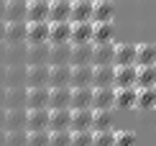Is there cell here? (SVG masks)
Returning <instances> with one entry per match:
<instances>
[{
  "mask_svg": "<svg viewBox=\"0 0 156 146\" xmlns=\"http://www.w3.org/2000/svg\"><path fill=\"white\" fill-rule=\"evenodd\" d=\"M26 108H49V87H26Z\"/></svg>",
  "mask_w": 156,
  "mask_h": 146,
  "instance_id": "11",
  "label": "cell"
},
{
  "mask_svg": "<svg viewBox=\"0 0 156 146\" xmlns=\"http://www.w3.org/2000/svg\"><path fill=\"white\" fill-rule=\"evenodd\" d=\"M3 41L5 44H21V41H26V21H10V23H5Z\"/></svg>",
  "mask_w": 156,
  "mask_h": 146,
  "instance_id": "24",
  "label": "cell"
},
{
  "mask_svg": "<svg viewBox=\"0 0 156 146\" xmlns=\"http://www.w3.org/2000/svg\"><path fill=\"white\" fill-rule=\"evenodd\" d=\"M49 41V21L26 23V44H41Z\"/></svg>",
  "mask_w": 156,
  "mask_h": 146,
  "instance_id": "9",
  "label": "cell"
},
{
  "mask_svg": "<svg viewBox=\"0 0 156 146\" xmlns=\"http://www.w3.org/2000/svg\"><path fill=\"white\" fill-rule=\"evenodd\" d=\"M136 87H156V64L138 67V72H136Z\"/></svg>",
  "mask_w": 156,
  "mask_h": 146,
  "instance_id": "34",
  "label": "cell"
},
{
  "mask_svg": "<svg viewBox=\"0 0 156 146\" xmlns=\"http://www.w3.org/2000/svg\"><path fill=\"white\" fill-rule=\"evenodd\" d=\"M26 108V87H5V110Z\"/></svg>",
  "mask_w": 156,
  "mask_h": 146,
  "instance_id": "30",
  "label": "cell"
},
{
  "mask_svg": "<svg viewBox=\"0 0 156 146\" xmlns=\"http://www.w3.org/2000/svg\"><path fill=\"white\" fill-rule=\"evenodd\" d=\"M72 64H49V87H69Z\"/></svg>",
  "mask_w": 156,
  "mask_h": 146,
  "instance_id": "4",
  "label": "cell"
},
{
  "mask_svg": "<svg viewBox=\"0 0 156 146\" xmlns=\"http://www.w3.org/2000/svg\"><path fill=\"white\" fill-rule=\"evenodd\" d=\"M72 44H87L92 41V21H77L72 23V36H69Z\"/></svg>",
  "mask_w": 156,
  "mask_h": 146,
  "instance_id": "21",
  "label": "cell"
},
{
  "mask_svg": "<svg viewBox=\"0 0 156 146\" xmlns=\"http://www.w3.org/2000/svg\"><path fill=\"white\" fill-rule=\"evenodd\" d=\"M72 100V87H49V110L69 108Z\"/></svg>",
  "mask_w": 156,
  "mask_h": 146,
  "instance_id": "17",
  "label": "cell"
},
{
  "mask_svg": "<svg viewBox=\"0 0 156 146\" xmlns=\"http://www.w3.org/2000/svg\"><path fill=\"white\" fill-rule=\"evenodd\" d=\"M72 44V41H69ZM69 64H92V41L72 44V62Z\"/></svg>",
  "mask_w": 156,
  "mask_h": 146,
  "instance_id": "27",
  "label": "cell"
},
{
  "mask_svg": "<svg viewBox=\"0 0 156 146\" xmlns=\"http://www.w3.org/2000/svg\"><path fill=\"white\" fill-rule=\"evenodd\" d=\"M26 87H49V64H26Z\"/></svg>",
  "mask_w": 156,
  "mask_h": 146,
  "instance_id": "1",
  "label": "cell"
},
{
  "mask_svg": "<svg viewBox=\"0 0 156 146\" xmlns=\"http://www.w3.org/2000/svg\"><path fill=\"white\" fill-rule=\"evenodd\" d=\"M5 131H26V108H13L5 110Z\"/></svg>",
  "mask_w": 156,
  "mask_h": 146,
  "instance_id": "20",
  "label": "cell"
},
{
  "mask_svg": "<svg viewBox=\"0 0 156 146\" xmlns=\"http://www.w3.org/2000/svg\"><path fill=\"white\" fill-rule=\"evenodd\" d=\"M136 108H141V110L156 108V87H138V92H136Z\"/></svg>",
  "mask_w": 156,
  "mask_h": 146,
  "instance_id": "35",
  "label": "cell"
},
{
  "mask_svg": "<svg viewBox=\"0 0 156 146\" xmlns=\"http://www.w3.org/2000/svg\"><path fill=\"white\" fill-rule=\"evenodd\" d=\"M3 123H5V108H0V131H5Z\"/></svg>",
  "mask_w": 156,
  "mask_h": 146,
  "instance_id": "43",
  "label": "cell"
},
{
  "mask_svg": "<svg viewBox=\"0 0 156 146\" xmlns=\"http://www.w3.org/2000/svg\"><path fill=\"white\" fill-rule=\"evenodd\" d=\"M115 128V113L110 110H92V131H113Z\"/></svg>",
  "mask_w": 156,
  "mask_h": 146,
  "instance_id": "19",
  "label": "cell"
},
{
  "mask_svg": "<svg viewBox=\"0 0 156 146\" xmlns=\"http://www.w3.org/2000/svg\"><path fill=\"white\" fill-rule=\"evenodd\" d=\"M49 21V0H26V23Z\"/></svg>",
  "mask_w": 156,
  "mask_h": 146,
  "instance_id": "6",
  "label": "cell"
},
{
  "mask_svg": "<svg viewBox=\"0 0 156 146\" xmlns=\"http://www.w3.org/2000/svg\"><path fill=\"white\" fill-rule=\"evenodd\" d=\"M26 146H49V131H26Z\"/></svg>",
  "mask_w": 156,
  "mask_h": 146,
  "instance_id": "37",
  "label": "cell"
},
{
  "mask_svg": "<svg viewBox=\"0 0 156 146\" xmlns=\"http://www.w3.org/2000/svg\"><path fill=\"white\" fill-rule=\"evenodd\" d=\"M113 64H136V44H115Z\"/></svg>",
  "mask_w": 156,
  "mask_h": 146,
  "instance_id": "29",
  "label": "cell"
},
{
  "mask_svg": "<svg viewBox=\"0 0 156 146\" xmlns=\"http://www.w3.org/2000/svg\"><path fill=\"white\" fill-rule=\"evenodd\" d=\"M72 16V0H49V23L69 21Z\"/></svg>",
  "mask_w": 156,
  "mask_h": 146,
  "instance_id": "12",
  "label": "cell"
},
{
  "mask_svg": "<svg viewBox=\"0 0 156 146\" xmlns=\"http://www.w3.org/2000/svg\"><path fill=\"white\" fill-rule=\"evenodd\" d=\"M5 146H26V131H5Z\"/></svg>",
  "mask_w": 156,
  "mask_h": 146,
  "instance_id": "40",
  "label": "cell"
},
{
  "mask_svg": "<svg viewBox=\"0 0 156 146\" xmlns=\"http://www.w3.org/2000/svg\"><path fill=\"white\" fill-rule=\"evenodd\" d=\"M92 87H115V64H92Z\"/></svg>",
  "mask_w": 156,
  "mask_h": 146,
  "instance_id": "2",
  "label": "cell"
},
{
  "mask_svg": "<svg viewBox=\"0 0 156 146\" xmlns=\"http://www.w3.org/2000/svg\"><path fill=\"white\" fill-rule=\"evenodd\" d=\"M115 146H136V133L133 131H118L115 133Z\"/></svg>",
  "mask_w": 156,
  "mask_h": 146,
  "instance_id": "41",
  "label": "cell"
},
{
  "mask_svg": "<svg viewBox=\"0 0 156 146\" xmlns=\"http://www.w3.org/2000/svg\"><path fill=\"white\" fill-rule=\"evenodd\" d=\"M3 21H26V0H5V13Z\"/></svg>",
  "mask_w": 156,
  "mask_h": 146,
  "instance_id": "23",
  "label": "cell"
},
{
  "mask_svg": "<svg viewBox=\"0 0 156 146\" xmlns=\"http://www.w3.org/2000/svg\"><path fill=\"white\" fill-rule=\"evenodd\" d=\"M26 131H49V108H26Z\"/></svg>",
  "mask_w": 156,
  "mask_h": 146,
  "instance_id": "3",
  "label": "cell"
},
{
  "mask_svg": "<svg viewBox=\"0 0 156 146\" xmlns=\"http://www.w3.org/2000/svg\"><path fill=\"white\" fill-rule=\"evenodd\" d=\"M138 64H115V87H136Z\"/></svg>",
  "mask_w": 156,
  "mask_h": 146,
  "instance_id": "8",
  "label": "cell"
},
{
  "mask_svg": "<svg viewBox=\"0 0 156 146\" xmlns=\"http://www.w3.org/2000/svg\"><path fill=\"white\" fill-rule=\"evenodd\" d=\"M69 21H92V0H72V16Z\"/></svg>",
  "mask_w": 156,
  "mask_h": 146,
  "instance_id": "26",
  "label": "cell"
},
{
  "mask_svg": "<svg viewBox=\"0 0 156 146\" xmlns=\"http://www.w3.org/2000/svg\"><path fill=\"white\" fill-rule=\"evenodd\" d=\"M92 146H115V128L113 131H92Z\"/></svg>",
  "mask_w": 156,
  "mask_h": 146,
  "instance_id": "36",
  "label": "cell"
},
{
  "mask_svg": "<svg viewBox=\"0 0 156 146\" xmlns=\"http://www.w3.org/2000/svg\"><path fill=\"white\" fill-rule=\"evenodd\" d=\"M69 108L80 110V108H92V87H72V100Z\"/></svg>",
  "mask_w": 156,
  "mask_h": 146,
  "instance_id": "22",
  "label": "cell"
},
{
  "mask_svg": "<svg viewBox=\"0 0 156 146\" xmlns=\"http://www.w3.org/2000/svg\"><path fill=\"white\" fill-rule=\"evenodd\" d=\"M136 64L138 67L156 64V44H138L136 46Z\"/></svg>",
  "mask_w": 156,
  "mask_h": 146,
  "instance_id": "33",
  "label": "cell"
},
{
  "mask_svg": "<svg viewBox=\"0 0 156 146\" xmlns=\"http://www.w3.org/2000/svg\"><path fill=\"white\" fill-rule=\"evenodd\" d=\"M26 62L28 64H49V41L28 44L26 46Z\"/></svg>",
  "mask_w": 156,
  "mask_h": 146,
  "instance_id": "14",
  "label": "cell"
},
{
  "mask_svg": "<svg viewBox=\"0 0 156 146\" xmlns=\"http://www.w3.org/2000/svg\"><path fill=\"white\" fill-rule=\"evenodd\" d=\"M72 131H49V146H69Z\"/></svg>",
  "mask_w": 156,
  "mask_h": 146,
  "instance_id": "38",
  "label": "cell"
},
{
  "mask_svg": "<svg viewBox=\"0 0 156 146\" xmlns=\"http://www.w3.org/2000/svg\"><path fill=\"white\" fill-rule=\"evenodd\" d=\"M72 62V44H49V64H69Z\"/></svg>",
  "mask_w": 156,
  "mask_h": 146,
  "instance_id": "13",
  "label": "cell"
},
{
  "mask_svg": "<svg viewBox=\"0 0 156 146\" xmlns=\"http://www.w3.org/2000/svg\"><path fill=\"white\" fill-rule=\"evenodd\" d=\"M69 146H92V131H72Z\"/></svg>",
  "mask_w": 156,
  "mask_h": 146,
  "instance_id": "39",
  "label": "cell"
},
{
  "mask_svg": "<svg viewBox=\"0 0 156 146\" xmlns=\"http://www.w3.org/2000/svg\"><path fill=\"white\" fill-rule=\"evenodd\" d=\"M72 36V21H56L49 23V44H64Z\"/></svg>",
  "mask_w": 156,
  "mask_h": 146,
  "instance_id": "15",
  "label": "cell"
},
{
  "mask_svg": "<svg viewBox=\"0 0 156 146\" xmlns=\"http://www.w3.org/2000/svg\"><path fill=\"white\" fill-rule=\"evenodd\" d=\"M69 110H72V108H69ZM69 131H92V108L72 110V118H69Z\"/></svg>",
  "mask_w": 156,
  "mask_h": 146,
  "instance_id": "10",
  "label": "cell"
},
{
  "mask_svg": "<svg viewBox=\"0 0 156 146\" xmlns=\"http://www.w3.org/2000/svg\"><path fill=\"white\" fill-rule=\"evenodd\" d=\"M0 108H5V87H0Z\"/></svg>",
  "mask_w": 156,
  "mask_h": 146,
  "instance_id": "42",
  "label": "cell"
},
{
  "mask_svg": "<svg viewBox=\"0 0 156 146\" xmlns=\"http://www.w3.org/2000/svg\"><path fill=\"white\" fill-rule=\"evenodd\" d=\"M69 118H72L69 108L49 110V131H69Z\"/></svg>",
  "mask_w": 156,
  "mask_h": 146,
  "instance_id": "18",
  "label": "cell"
},
{
  "mask_svg": "<svg viewBox=\"0 0 156 146\" xmlns=\"http://www.w3.org/2000/svg\"><path fill=\"white\" fill-rule=\"evenodd\" d=\"M115 108V87H92V110Z\"/></svg>",
  "mask_w": 156,
  "mask_h": 146,
  "instance_id": "5",
  "label": "cell"
},
{
  "mask_svg": "<svg viewBox=\"0 0 156 146\" xmlns=\"http://www.w3.org/2000/svg\"><path fill=\"white\" fill-rule=\"evenodd\" d=\"M115 5L113 0H92V21H113Z\"/></svg>",
  "mask_w": 156,
  "mask_h": 146,
  "instance_id": "25",
  "label": "cell"
},
{
  "mask_svg": "<svg viewBox=\"0 0 156 146\" xmlns=\"http://www.w3.org/2000/svg\"><path fill=\"white\" fill-rule=\"evenodd\" d=\"M3 13H5V0H0V21H3Z\"/></svg>",
  "mask_w": 156,
  "mask_h": 146,
  "instance_id": "45",
  "label": "cell"
},
{
  "mask_svg": "<svg viewBox=\"0 0 156 146\" xmlns=\"http://www.w3.org/2000/svg\"><path fill=\"white\" fill-rule=\"evenodd\" d=\"M5 87H26V64L8 67V72H5Z\"/></svg>",
  "mask_w": 156,
  "mask_h": 146,
  "instance_id": "32",
  "label": "cell"
},
{
  "mask_svg": "<svg viewBox=\"0 0 156 146\" xmlns=\"http://www.w3.org/2000/svg\"><path fill=\"white\" fill-rule=\"evenodd\" d=\"M69 87H92V64H72Z\"/></svg>",
  "mask_w": 156,
  "mask_h": 146,
  "instance_id": "7",
  "label": "cell"
},
{
  "mask_svg": "<svg viewBox=\"0 0 156 146\" xmlns=\"http://www.w3.org/2000/svg\"><path fill=\"white\" fill-rule=\"evenodd\" d=\"M3 36H5V21H0V41H3Z\"/></svg>",
  "mask_w": 156,
  "mask_h": 146,
  "instance_id": "44",
  "label": "cell"
},
{
  "mask_svg": "<svg viewBox=\"0 0 156 146\" xmlns=\"http://www.w3.org/2000/svg\"><path fill=\"white\" fill-rule=\"evenodd\" d=\"M136 92L138 87H115V105L123 110L136 108Z\"/></svg>",
  "mask_w": 156,
  "mask_h": 146,
  "instance_id": "31",
  "label": "cell"
},
{
  "mask_svg": "<svg viewBox=\"0 0 156 146\" xmlns=\"http://www.w3.org/2000/svg\"><path fill=\"white\" fill-rule=\"evenodd\" d=\"M113 41V21H92V44Z\"/></svg>",
  "mask_w": 156,
  "mask_h": 146,
  "instance_id": "28",
  "label": "cell"
},
{
  "mask_svg": "<svg viewBox=\"0 0 156 146\" xmlns=\"http://www.w3.org/2000/svg\"><path fill=\"white\" fill-rule=\"evenodd\" d=\"M113 57H115V44L113 41L92 44V64H113Z\"/></svg>",
  "mask_w": 156,
  "mask_h": 146,
  "instance_id": "16",
  "label": "cell"
},
{
  "mask_svg": "<svg viewBox=\"0 0 156 146\" xmlns=\"http://www.w3.org/2000/svg\"><path fill=\"white\" fill-rule=\"evenodd\" d=\"M0 146H5V131H0Z\"/></svg>",
  "mask_w": 156,
  "mask_h": 146,
  "instance_id": "46",
  "label": "cell"
}]
</instances>
